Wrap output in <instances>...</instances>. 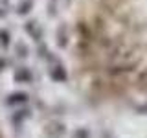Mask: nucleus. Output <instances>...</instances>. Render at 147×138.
Masks as SVG:
<instances>
[{
	"mask_svg": "<svg viewBox=\"0 0 147 138\" xmlns=\"http://www.w3.org/2000/svg\"><path fill=\"white\" fill-rule=\"evenodd\" d=\"M81 28L94 46L147 59V0H83Z\"/></svg>",
	"mask_w": 147,
	"mask_h": 138,
	"instance_id": "1",
	"label": "nucleus"
}]
</instances>
